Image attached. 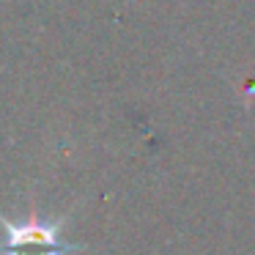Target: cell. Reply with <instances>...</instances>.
<instances>
[{
    "label": "cell",
    "instance_id": "obj_1",
    "mask_svg": "<svg viewBox=\"0 0 255 255\" xmlns=\"http://www.w3.org/2000/svg\"><path fill=\"white\" fill-rule=\"evenodd\" d=\"M0 231L6 236L0 255H69L77 250L61 239L63 222H50L41 217L14 222L0 214Z\"/></svg>",
    "mask_w": 255,
    "mask_h": 255
}]
</instances>
